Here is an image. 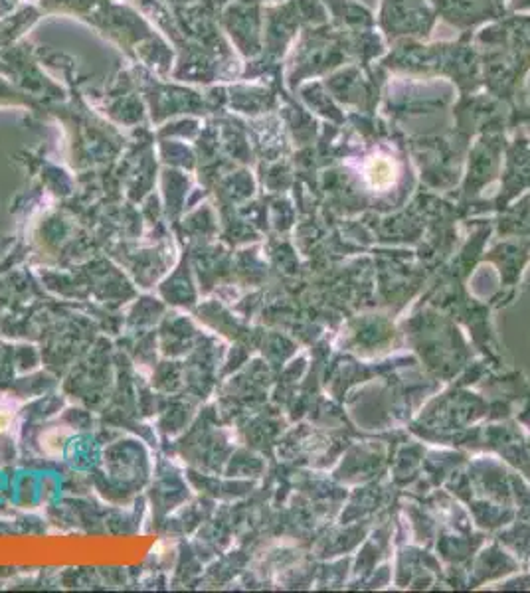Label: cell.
<instances>
[{"instance_id": "cell-1", "label": "cell", "mask_w": 530, "mask_h": 593, "mask_svg": "<svg viewBox=\"0 0 530 593\" xmlns=\"http://www.w3.org/2000/svg\"><path fill=\"white\" fill-rule=\"evenodd\" d=\"M8 423H10V415L4 413V411H0V431H4L8 427Z\"/></svg>"}]
</instances>
